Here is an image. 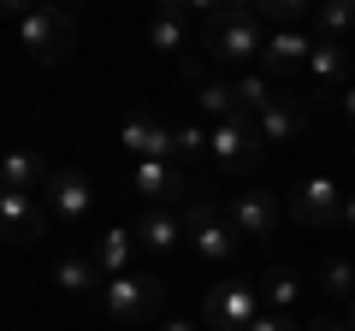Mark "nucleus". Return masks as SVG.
<instances>
[{
  "label": "nucleus",
  "mask_w": 355,
  "mask_h": 331,
  "mask_svg": "<svg viewBox=\"0 0 355 331\" xmlns=\"http://www.w3.org/2000/svg\"><path fill=\"white\" fill-rule=\"evenodd\" d=\"M202 48H207V60H219V65H249L254 53H266V30H261V18H254V0L207 6Z\"/></svg>",
  "instance_id": "obj_1"
},
{
  "label": "nucleus",
  "mask_w": 355,
  "mask_h": 331,
  "mask_svg": "<svg viewBox=\"0 0 355 331\" xmlns=\"http://www.w3.org/2000/svg\"><path fill=\"white\" fill-rule=\"evenodd\" d=\"M101 307L107 319L119 325H154L166 314V284L154 272H125V278H107L101 284Z\"/></svg>",
  "instance_id": "obj_2"
},
{
  "label": "nucleus",
  "mask_w": 355,
  "mask_h": 331,
  "mask_svg": "<svg viewBox=\"0 0 355 331\" xmlns=\"http://www.w3.org/2000/svg\"><path fill=\"white\" fill-rule=\"evenodd\" d=\"M184 237H190V249L207 260V267H231L243 249V237L231 231L225 207L207 202V195H190V207H184Z\"/></svg>",
  "instance_id": "obj_3"
},
{
  "label": "nucleus",
  "mask_w": 355,
  "mask_h": 331,
  "mask_svg": "<svg viewBox=\"0 0 355 331\" xmlns=\"http://www.w3.org/2000/svg\"><path fill=\"white\" fill-rule=\"evenodd\" d=\"M18 42L30 48V60L60 65V60H71V48H77V18L60 12V6H24V12H18Z\"/></svg>",
  "instance_id": "obj_4"
},
{
  "label": "nucleus",
  "mask_w": 355,
  "mask_h": 331,
  "mask_svg": "<svg viewBox=\"0 0 355 331\" xmlns=\"http://www.w3.org/2000/svg\"><path fill=\"white\" fill-rule=\"evenodd\" d=\"M42 207H48V219L83 231L89 213H95V190H89V178L77 172V166H53L48 184H42Z\"/></svg>",
  "instance_id": "obj_5"
},
{
  "label": "nucleus",
  "mask_w": 355,
  "mask_h": 331,
  "mask_svg": "<svg viewBox=\"0 0 355 331\" xmlns=\"http://www.w3.org/2000/svg\"><path fill=\"white\" fill-rule=\"evenodd\" d=\"M202 319H207V331H249L254 319H261V284H249V278L214 284Z\"/></svg>",
  "instance_id": "obj_6"
},
{
  "label": "nucleus",
  "mask_w": 355,
  "mask_h": 331,
  "mask_svg": "<svg viewBox=\"0 0 355 331\" xmlns=\"http://www.w3.org/2000/svg\"><path fill=\"white\" fill-rule=\"evenodd\" d=\"M261 148H266V142L254 136L249 118H231V125L207 130V160H214L219 172H231V178H249L254 166H261Z\"/></svg>",
  "instance_id": "obj_7"
},
{
  "label": "nucleus",
  "mask_w": 355,
  "mask_h": 331,
  "mask_svg": "<svg viewBox=\"0 0 355 331\" xmlns=\"http://www.w3.org/2000/svg\"><path fill=\"white\" fill-rule=\"evenodd\" d=\"M130 190H137L148 207H172V202L190 195V172H184L178 160H137L130 166Z\"/></svg>",
  "instance_id": "obj_8"
},
{
  "label": "nucleus",
  "mask_w": 355,
  "mask_h": 331,
  "mask_svg": "<svg viewBox=\"0 0 355 331\" xmlns=\"http://www.w3.org/2000/svg\"><path fill=\"white\" fill-rule=\"evenodd\" d=\"M284 207H291V219H302V225H314V231H338L343 184H331V178H302V184H296V195H291Z\"/></svg>",
  "instance_id": "obj_9"
},
{
  "label": "nucleus",
  "mask_w": 355,
  "mask_h": 331,
  "mask_svg": "<svg viewBox=\"0 0 355 331\" xmlns=\"http://www.w3.org/2000/svg\"><path fill=\"white\" fill-rule=\"evenodd\" d=\"M279 195L272 190H237L231 195V207H225V219H231V231L237 237H249V242H266L272 231H279Z\"/></svg>",
  "instance_id": "obj_10"
},
{
  "label": "nucleus",
  "mask_w": 355,
  "mask_h": 331,
  "mask_svg": "<svg viewBox=\"0 0 355 331\" xmlns=\"http://www.w3.org/2000/svg\"><path fill=\"white\" fill-rule=\"evenodd\" d=\"M42 231H48V207H42V195L0 190V237L18 242V249H30V242H42Z\"/></svg>",
  "instance_id": "obj_11"
},
{
  "label": "nucleus",
  "mask_w": 355,
  "mask_h": 331,
  "mask_svg": "<svg viewBox=\"0 0 355 331\" xmlns=\"http://www.w3.org/2000/svg\"><path fill=\"white\" fill-rule=\"evenodd\" d=\"M119 142H125L137 160H172L178 154V130H166L160 118H148V113L125 118V125H119Z\"/></svg>",
  "instance_id": "obj_12"
},
{
  "label": "nucleus",
  "mask_w": 355,
  "mask_h": 331,
  "mask_svg": "<svg viewBox=\"0 0 355 331\" xmlns=\"http://www.w3.org/2000/svg\"><path fill=\"white\" fill-rule=\"evenodd\" d=\"M314 42L320 36H308V30H272L266 36V53H261L266 77H296L308 65V53H314Z\"/></svg>",
  "instance_id": "obj_13"
},
{
  "label": "nucleus",
  "mask_w": 355,
  "mask_h": 331,
  "mask_svg": "<svg viewBox=\"0 0 355 331\" xmlns=\"http://www.w3.org/2000/svg\"><path fill=\"white\" fill-rule=\"evenodd\" d=\"M137 231H119V225H107L101 237L89 242V260H95V267H101V278H125V272H137L130 267V260H137Z\"/></svg>",
  "instance_id": "obj_14"
},
{
  "label": "nucleus",
  "mask_w": 355,
  "mask_h": 331,
  "mask_svg": "<svg viewBox=\"0 0 355 331\" xmlns=\"http://www.w3.org/2000/svg\"><path fill=\"white\" fill-rule=\"evenodd\" d=\"M190 18H207V12H202V6H190V0L160 6L154 24H148V42H154L160 53H184V48H190Z\"/></svg>",
  "instance_id": "obj_15"
},
{
  "label": "nucleus",
  "mask_w": 355,
  "mask_h": 331,
  "mask_svg": "<svg viewBox=\"0 0 355 331\" xmlns=\"http://www.w3.org/2000/svg\"><path fill=\"white\" fill-rule=\"evenodd\" d=\"M302 77H308V89H314V95L338 89L343 77H349V53H343V42H326V36H320L314 53H308V65H302Z\"/></svg>",
  "instance_id": "obj_16"
},
{
  "label": "nucleus",
  "mask_w": 355,
  "mask_h": 331,
  "mask_svg": "<svg viewBox=\"0 0 355 331\" xmlns=\"http://www.w3.org/2000/svg\"><path fill=\"white\" fill-rule=\"evenodd\" d=\"M302 125H308V101L279 95V101L254 118V136H261V142H291V136H302Z\"/></svg>",
  "instance_id": "obj_17"
},
{
  "label": "nucleus",
  "mask_w": 355,
  "mask_h": 331,
  "mask_svg": "<svg viewBox=\"0 0 355 331\" xmlns=\"http://www.w3.org/2000/svg\"><path fill=\"white\" fill-rule=\"evenodd\" d=\"M48 172H53V166L42 160L36 148H18V154H6V160H0V190H18V195H42Z\"/></svg>",
  "instance_id": "obj_18"
},
{
  "label": "nucleus",
  "mask_w": 355,
  "mask_h": 331,
  "mask_svg": "<svg viewBox=\"0 0 355 331\" xmlns=\"http://www.w3.org/2000/svg\"><path fill=\"white\" fill-rule=\"evenodd\" d=\"M130 231H137V242L148 249V255H172L178 242H184V225H178L166 207H142V219H137Z\"/></svg>",
  "instance_id": "obj_19"
},
{
  "label": "nucleus",
  "mask_w": 355,
  "mask_h": 331,
  "mask_svg": "<svg viewBox=\"0 0 355 331\" xmlns=\"http://www.w3.org/2000/svg\"><path fill=\"white\" fill-rule=\"evenodd\" d=\"M53 284H60L65 296H101V267H95V260L89 255H60L53 260Z\"/></svg>",
  "instance_id": "obj_20"
},
{
  "label": "nucleus",
  "mask_w": 355,
  "mask_h": 331,
  "mask_svg": "<svg viewBox=\"0 0 355 331\" xmlns=\"http://www.w3.org/2000/svg\"><path fill=\"white\" fill-rule=\"evenodd\" d=\"M196 101H202V113L214 118V125H231V118H243L237 89H231V83H219V77H202V83H196Z\"/></svg>",
  "instance_id": "obj_21"
},
{
  "label": "nucleus",
  "mask_w": 355,
  "mask_h": 331,
  "mask_svg": "<svg viewBox=\"0 0 355 331\" xmlns=\"http://www.w3.org/2000/svg\"><path fill=\"white\" fill-rule=\"evenodd\" d=\"M231 89H237V107H243V118H249V125H254V118H261V113H266L272 101H279V89H272V77H261V71H243L237 83H231Z\"/></svg>",
  "instance_id": "obj_22"
},
{
  "label": "nucleus",
  "mask_w": 355,
  "mask_h": 331,
  "mask_svg": "<svg viewBox=\"0 0 355 331\" xmlns=\"http://www.w3.org/2000/svg\"><path fill=\"white\" fill-rule=\"evenodd\" d=\"M296 290H302V278H296L291 267H272L261 278V302L272 307V314H296Z\"/></svg>",
  "instance_id": "obj_23"
},
{
  "label": "nucleus",
  "mask_w": 355,
  "mask_h": 331,
  "mask_svg": "<svg viewBox=\"0 0 355 331\" xmlns=\"http://www.w3.org/2000/svg\"><path fill=\"white\" fill-rule=\"evenodd\" d=\"M254 18L261 24H279V30H302L314 18V6H302V0H254Z\"/></svg>",
  "instance_id": "obj_24"
},
{
  "label": "nucleus",
  "mask_w": 355,
  "mask_h": 331,
  "mask_svg": "<svg viewBox=\"0 0 355 331\" xmlns=\"http://www.w3.org/2000/svg\"><path fill=\"white\" fill-rule=\"evenodd\" d=\"M314 24L326 30V42L349 36L355 30V0H326V6H314Z\"/></svg>",
  "instance_id": "obj_25"
},
{
  "label": "nucleus",
  "mask_w": 355,
  "mask_h": 331,
  "mask_svg": "<svg viewBox=\"0 0 355 331\" xmlns=\"http://www.w3.org/2000/svg\"><path fill=\"white\" fill-rule=\"evenodd\" d=\"M320 290L349 302V296H355V260H338V255H331L326 267H320Z\"/></svg>",
  "instance_id": "obj_26"
},
{
  "label": "nucleus",
  "mask_w": 355,
  "mask_h": 331,
  "mask_svg": "<svg viewBox=\"0 0 355 331\" xmlns=\"http://www.w3.org/2000/svg\"><path fill=\"white\" fill-rule=\"evenodd\" d=\"M202 154H207V130L202 125H184V130H178V154H172V160H202Z\"/></svg>",
  "instance_id": "obj_27"
},
{
  "label": "nucleus",
  "mask_w": 355,
  "mask_h": 331,
  "mask_svg": "<svg viewBox=\"0 0 355 331\" xmlns=\"http://www.w3.org/2000/svg\"><path fill=\"white\" fill-rule=\"evenodd\" d=\"M249 331H296V314H272V307H266V314L254 319Z\"/></svg>",
  "instance_id": "obj_28"
},
{
  "label": "nucleus",
  "mask_w": 355,
  "mask_h": 331,
  "mask_svg": "<svg viewBox=\"0 0 355 331\" xmlns=\"http://www.w3.org/2000/svg\"><path fill=\"white\" fill-rule=\"evenodd\" d=\"M338 231H343V237H355V195H343V213H338Z\"/></svg>",
  "instance_id": "obj_29"
},
{
  "label": "nucleus",
  "mask_w": 355,
  "mask_h": 331,
  "mask_svg": "<svg viewBox=\"0 0 355 331\" xmlns=\"http://www.w3.org/2000/svg\"><path fill=\"white\" fill-rule=\"evenodd\" d=\"M338 101H343V118L355 125V83H343V95H338Z\"/></svg>",
  "instance_id": "obj_30"
},
{
  "label": "nucleus",
  "mask_w": 355,
  "mask_h": 331,
  "mask_svg": "<svg viewBox=\"0 0 355 331\" xmlns=\"http://www.w3.org/2000/svg\"><path fill=\"white\" fill-rule=\"evenodd\" d=\"M154 331H202V325H190V319H160Z\"/></svg>",
  "instance_id": "obj_31"
},
{
  "label": "nucleus",
  "mask_w": 355,
  "mask_h": 331,
  "mask_svg": "<svg viewBox=\"0 0 355 331\" xmlns=\"http://www.w3.org/2000/svg\"><path fill=\"white\" fill-rule=\"evenodd\" d=\"M308 331H349V325H343V319H314Z\"/></svg>",
  "instance_id": "obj_32"
},
{
  "label": "nucleus",
  "mask_w": 355,
  "mask_h": 331,
  "mask_svg": "<svg viewBox=\"0 0 355 331\" xmlns=\"http://www.w3.org/2000/svg\"><path fill=\"white\" fill-rule=\"evenodd\" d=\"M343 325H349V331H355V296H349V307H343Z\"/></svg>",
  "instance_id": "obj_33"
}]
</instances>
